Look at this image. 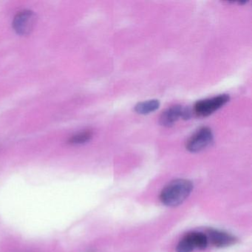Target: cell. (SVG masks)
I'll use <instances>...</instances> for the list:
<instances>
[{"label": "cell", "instance_id": "1", "mask_svg": "<svg viewBox=\"0 0 252 252\" xmlns=\"http://www.w3.org/2000/svg\"><path fill=\"white\" fill-rule=\"evenodd\" d=\"M191 181L177 179L169 183L163 188L160 194V200L165 206H177L184 203L192 191Z\"/></svg>", "mask_w": 252, "mask_h": 252}, {"label": "cell", "instance_id": "2", "mask_svg": "<svg viewBox=\"0 0 252 252\" xmlns=\"http://www.w3.org/2000/svg\"><path fill=\"white\" fill-rule=\"evenodd\" d=\"M230 96L221 94L218 96L200 100L194 104V113L199 117H207L223 107L229 101Z\"/></svg>", "mask_w": 252, "mask_h": 252}, {"label": "cell", "instance_id": "3", "mask_svg": "<svg viewBox=\"0 0 252 252\" xmlns=\"http://www.w3.org/2000/svg\"><path fill=\"white\" fill-rule=\"evenodd\" d=\"M214 141L213 132L207 126L197 129L187 141L186 148L190 153H199L210 147Z\"/></svg>", "mask_w": 252, "mask_h": 252}, {"label": "cell", "instance_id": "4", "mask_svg": "<svg viewBox=\"0 0 252 252\" xmlns=\"http://www.w3.org/2000/svg\"><path fill=\"white\" fill-rule=\"evenodd\" d=\"M209 238L202 232L188 233L186 234L177 245V252H192L194 249H203L207 247Z\"/></svg>", "mask_w": 252, "mask_h": 252}, {"label": "cell", "instance_id": "5", "mask_svg": "<svg viewBox=\"0 0 252 252\" xmlns=\"http://www.w3.org/2000/svg\"><path fill=\"white\" fill-rule=\"evenodd\" d=\"M192 116L191 109L181 105H175L166 109L160 115L159 122L162 126L170 127L180 119L188 120Z\"/></svg>", "mask_w": 252, "mask_h": 252}, {"label": "cell", "instance_id": "6", "mask_svg": "<svg viewBox=\"0 0 252 252\" xmlns=\"http://www.w3.org/2000/svg\"><path fill=\"white\" fill-rule=\"evenodd\" d=\"M36 23V15L29 10L20 11L14 17L13 27L18 34L28 35L32 32Z\"/></svg>", "mask_w": 252, "mask_h": 252}, {"label": "cell", "instance_id": "7", "mask_svg": "<svg viewBox=\"0 0 252 252\" xmlns=\"http://www.w3.org/2000/svg\"><path fill=\"white\" fill-rule=\"evenodd\" d=\"M208 234H209L208 238H209L211 243L216 247H227V246L235 244L237 240V238L231 234L219 231V230H209Z\"/></svg>", "mask_w": 252, "mask_h": 252}, {"label": "cell", "instance_id": "8", "mask_svg": "<svg viewBox=\"0 0 252 252\" xmlns=\"http://www.w3.org/2000/svg\"><path fill=\"white\" fill-rule=\"evenodd\" d=\"M160 107V101L157 99L141 101L135 106V111L138 114L147 115L156 111Z\"/></svg>", "mask_w": 252, "mask_h": 252}, {"label": "cell", "instance_id": "9", "mask_svg": "<svg viewBox=\"0 0 252 252\" xmlns=\"http://www.w3.org/2000/svg\"><path fill=\"white\" fill-rule=\"evenodd\" d=\"M93 132L91 131H85L73 135L69 140L70 144H83L92 138Z\"/></svg>", "mask_w": 252, "mask_h": 252}]
</instances>
